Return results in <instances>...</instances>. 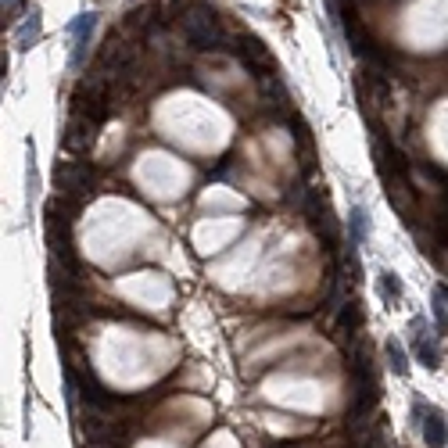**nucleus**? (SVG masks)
I'll return each mask as SVG.
<instances>
[{"label":"nucleus","mask_w":448,"mask_h":448,"mask_svg":"<svg viewBox=\"0 0 448 448\" xmlns=\"http://www.w3.org/2000/svg\"><path fill=\"white\" fill-rule=\"evenodd\" d=\"M69 111L75 119H86V122H104L108 111H111V83L104 75L90 72L86 79H79V86L72 90L69 97Z\"/></svg>","instance_id":"nucleus-1"},{"label":"nucleus","mask_w":448,"mask_h":448,"mask_svg":"<svg viewBox=\"0 0 448 448\" xmlns=\"http://www.w3.org/2000/svg\"><path fill=\"white\" fill-rule=\"evenodd\" d=\"M180 19H183V36L190 40V47H198V51H215L222 43V25H219L215 8L201 4V0H190Z\"/></svg>","instance_id":"nucleus-2"},{"label":"nucleus","mask_w":448,"mask_h":448,"mask_svg":"<svg viewBox=\"0 0 448 448\" xmlns=\"http://www.w3.org/2000/svg\"><path fill=\"white\" fill-rule=\"evenodd\" d=\"M301 212H305L309 226L316 230V237L323 241L327 251H338V219H333V208L327 190H305V201H301Z\"/></svg>","instance_id":"nucleus-3"},{"label":"nucleus","mask_w":448,"mask_h":448,"mask_svg":"<svg viewBox=\"0 0 448 448\" xmlns=\"http://www.w3.org/2000/svg\"><path fill=\"white\" fill-rule=\"evenodd\" d=\"M93 180H97V172H93L90 162H58L54 169V187L61 190V198H83L93 190Z\"/></svg>","instance_id":"nucleus-4"},{"label":"nucleus","mask_w":448,"mask_h":448,"mask_svg":"<svg viewBox=\"0 0 448 448\" xmlns=\"http://www.w3.org/2000/svg\"><path fill=\"white\" fill-rule=\"evenodd\" d=\"M230 51L241 58L244 65H248L255 75H259V79H262V75H276V61H273V54L266 51V43L255 36V33H241V36L233 40Z\"/></svg>","instance_id":"nucleus-5"},{"label":"nucleus","mask_w":448,"mask_h":448,"mask_svg":"<svg viewBox=\"0 0 448 448\" xmlns=\"http://www.w3.org/2000/svg\"><path fill=\"white\" fill-rule=\"evenodd\" d=\"M93 29H97V14L93 11H83L69 22V36H72V65H83L86 61V51L93 43Z\"/></svg>","instance_id":"nucleus-6"},{"label":"nucleus","mask_w":448,"mask_h":448,"mask_svg":"<svg viewBox=\"0 0 448 448\" xmlns=\"http://www.w3.org/2000/svg\"><path fill=\"white\" fill-rule=\"evenodd\" d=\"M93 140H97V122L69 115V126H65V133H61V148L69 154H86L93 148Z\"/></svg>","instance_id":"nucleus-7"},{"label":"nucleus","mask_w":448,"mask_h":448,"mask_svg":"<svg viewBox=\"0 0 448 448\" xmlns=\"http://www.w3.org/2000/svg\"><path fill=\"white\" fill-rule=\"evenodd\" d=\"M165 8L162 4H143L137 11H130V19H126V33H148V29H158L165 25Z\"/></svg>","instance_id":"nucleus-8"},{"label":"nucleus","mask_w":448,"mask_h":448,"mask_svg":"<svg viewBox=\"0 0 448 448\" xmlns=\"http://www.w3.org/2000/svg\"><path fill=\"white\" fill-rule=\"evenodd\" d=\"M409 341H412V348H416V355H420V362L427 366V370H434V366H438V351H434V344H430V333H427V327H423V319H412Z\"/></svg>","instance_id":"nucleus-9"},{"label":"nucleus","mask_w":448,"mask_h":448,"mask_svg":"<svg viewBox=\"0 0 448 448\" xmlns=\"http://www.w3.org/2000/svg\"><path fill=\"white\" fill-rule=\"evenodd\" d=\"M423 441L430 448H445L448 445V423H445V416L438 409H430L427 420H423Z\"/></svg>","instance_id":"nucleus-10"},{"label":"nucleus","mask_w":448,"mask_h":448,"mask_svg":"<svg viewBox=\"0 0 448 448\" xmlns=\"http://www.w3.org/2000/svg\"><path fill=\"white\" fill-rule=\"evenodd\" d=\"M362 330V309H359V301L351 298V301H344L341 305V316H338V338H355V333Z\"/></svg>","instance_id":"nucleus-11"},{"label":"nucleus","mask_w":448,"mask_h":448,"mask_svg":"<svg viewBox=\"0 0 448 448\" xmlns=\"http://www.w3.org/2000/svg\"><path fill=\"white\" fill-rule=\"evenodd\" d=\"M36 40H40V11H29V19H25V25L19 29L14 43H19V51H33Z\"/></svg>","instance_id":"nucleus-12"},{"label":"nucleus","mask_w":448,"mask_h":448,"mask_svg":"<svg viewBox=\"0 0 448 448\" xmlns=\"http://www.w3.org/2000/svg\"><path fill=\"white\" fill-rule=\"evenodd\" d=\"M377 291H380V298H384V305H394L398 294H402V283H398V276L391 273V269H384V273H380V283H377Z\"/></svg>","instance_id":"nucleus-13"},{"label":"nucleus","mask_w":448,"mask_h":448,"mask_svg":"<svg viewBox=\"0 0 448 448\" xmlns=\"http://www.w3.org/2000/svg\"><path fill=\"white\" fill-rule=\"evenodd\" d=\"M362 241H366V212L351 208V248H359Z\"/></svg>","instance_id":"nucleus-14"},{"label":"nucleus","mask_w":448,"mask_h":448,"mask_svg":"<svg viewBox=\"0 0 448 448\" xmlns=\"http://www.w3.org/2000/svg\"><path fill=\"white\" fill-rule=\"evenodd\" d=\"M388 359H391V370L394 373H405L409 366H405V351H402V344L398 341H388Z\"/></svg>","instance_id":"nucleus-15"},{"label":"nucleus","mask_w":448,"mask_h":448,"mask_svg":"<svg viewBox=\"0 0 448 448\" xmlns=\"http://www.w3.org/2000/svg\"><path fill=\"white\" fill-rule=\"evenodd\" d=\"M434 327H438V338L448 330V316H445V305H441V298L434 294Z\"/></svg>","instance_id":"nucleus-16"},{"label":"nucleus","mask_w":448,"mask_h":448,"mask_svg":"<svg viewBox=\"0 0 448 448\" xmlns=\"http://www.w3.org/2000/svg\"><path fill=\"white\" fill-rule=\"evenodd\" d=\"M14 8H19V0H4V19H8V14H11Z\"/></svg>","instance_id":"nucleus-17"},{"label":"nucleus","mask_w":448,"mask_h":448,"mask_svg":"<svg viewBox=\"0 0 448 448\" xmlns=\"http://www.w3.org/2000/svg\"><path fill=\"white\" fill-rule=\"evenodd\" d=\"M434 294H438L441 301H448V287H438V291H434Z\"/></svg>","instance_id":"nucleus-18"}]
</instances>
